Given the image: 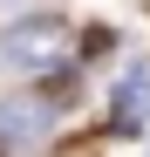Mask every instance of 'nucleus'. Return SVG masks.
<instances>
[{
	"mask_svg": "<svg viewBox=\"0 0 150 157\" xmlns=\"http://www.w3.org/2000/svg\"><path fill=\"white\" fill-rule=\"evenodd\" d=\"M62 41H68L62 21H14V28L0 34V62H14V68H55Z\"/></svg>",
	"mask_w": 150,
	"mask_h": 157,
	"instance_id": "obj_1",
	"label": "nucleus"
},
{
	"mask_svg": "<svg viewBox=\"0 0 150 157\" xmlns=\"http://www.w3.org/2000/svg\"><path fill=\"white\" fill-rule=\"evenodd\" d=\"M48 123H55L48 96H7V102H0V137H7V144H34Z\"/></svg>",
	"mask_w": 150,
	"mask_h": 157,
	"instance_id": "obj_2",
	"label": "nucleus"
},
{
	"mask_svg": "<svg viewBox=\"0 0 150 157\" xmlns=\"http://www.w3.org/2000/svg\"><path fill=\"white\" fill-rule=\"evenodd\" d=\"M7 7H21V0H0V14H7Z\"/></svg>",
	"mask_w": 150,
	"mask_h": 157,
	"instance_id": "obj_3",
	"label": "nucleus"
}]
</instances>
